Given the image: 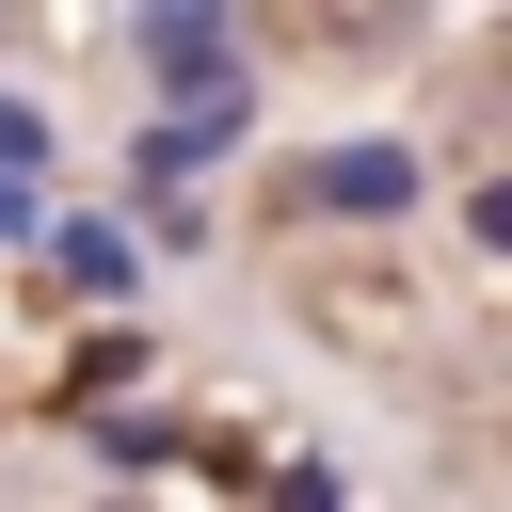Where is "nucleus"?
<instances>
[]
</instances>
